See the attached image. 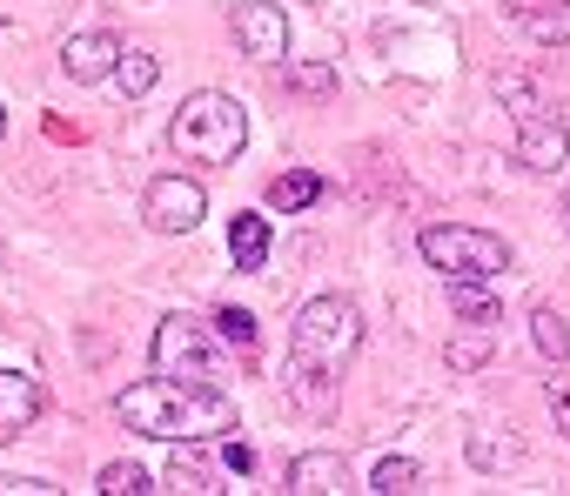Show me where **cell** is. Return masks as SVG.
I'll list each match as a JSON object with an SVG mask.
<instances>
[{
  "instance_id": "6da1fadb",
  "label": "cell",
  "mask_w": 570,
  "mask_h": 496,
  "mask_svg": "<svg viewBox=\"0 0 570 496\" xmlns=\"http://www.w3.org/2000/svg\"><path fill=\"white\" fill-rule=\"evenodd\" d=\"M356 349H363V316H356L350 296H316V302H303L296 336H289V389H296V403L323 416V409L336 403L343 369L356 363Z\"/></svg>"
},
{
  "instance_id": "7a4b0ae2",
  "label": "cell",
  "mask_w": 570,
  "mask_h": 496,
  "mask_svg": "<svg viewBox=\"0 0 570 496\" xmlns=\"http://www.w3.org/2000/svg\"><path fill=\"white\" fill-rule=\"evenodd\" d=\"M115 416L135 436H155V443H208V436L235 429V403L215 383H175V376L128 383L115 396Z\"/></svg>"
},
{
  "instance_id": "3957f363",
  "label": "cell",
  "mask_w": 570,
  "mask_h": 496,
  "mask_svg": "<svg viewBox=\"0 0 570 496\" xmlns=\"http://www.w3.org/2000/svg\"><path fill=\"white\" fill-rule=\"evenodd\" d=\"M242 141H248V115H242V101L235 95H222V88H202V95H188L181 108H175V121H168V148L181 155V161H235L242 155Z\"/></svg>"
},
{
  "instance_id": "277c9868",
  "label": "cell",
  "mask_w": 570,
  "mask_h": 496,
  "mask_svg": "<svg viewBox=\"0 0 570 496\" xmlns=\"http://www.w3.org/2000/svg\"><path fill=\"white\" fill-rule=\"evenodd\" d=\"M416 248L443 282H497L510 269V241L490 228H470V221H436V228H423Z\"/></svg>"
},
{
  "instance_id": "5b68a950",
  "label": "cell",
  "mask_w": 570,
  "mask_h": 496,
  "mask_svg": "<svg viewBox=\"0 0 570 496\" xmlns=\"http://www.w3.org/2000/svg\"><path fill=\"white\" fill-rule=\"evenodd\" d=\"M148 356H155V376H175V383H215V389H222V349H215V336H208L195 316H161Z\"/></svg>"
},
{
  "instance_id": "8992f818",
  "label": "cell",
  "mask_w": 570,
  "mask_h": 496,
  "mask_svg": "<svg viewBox=\"0 0 570 496\" xmlns=\"http://www.w3.org/2000/svg\"><path fill=\"white\" fill-rule=\"evenodd\" d=\"M202 215H208V195L188 175H155L141 195V221L155 235H188V228H202Z\"/></svg>"
},
{
  "instance_id": "52a82bcc",
  "label": "cell",
  "mask_w": 570,
  "mask_h": 496,
  "mask_svg": "<svg viewBox=\"0 0 570 496\" xmlns=\"http://www.w3.org/2000/svg\"><path fill=\"white\" fill-rule=\"evenodd\" d=\"M235 41L248 61H282L289 54V14L275 0H248V8H235Z\"/></svg>"
},
{
  "instance_id": "ba28073f",
  "label": "cell",
  "mask_w": 570,
  "mask_h": 496,
  "mask_svg": "<svg viewBox=\"0 0 570 496\" xmlns=\"http://www.w3.org/2000/svg\"><path fill=\"white\" fill-rule=\"evenodd\" d=\"M563 155H570V128H563L557 108H537V115L517 121V161H523V168L550 175V168H563Z\"/></svg>"
},
{
  "instance_id": "9c48e42d",
  "label": "cell",
  "mask_w": 570,
  "mask_h": 496,
  "mask_svg": "<svg viewBox=\"0 0 570 496\" xmlns=\"http://www.w3.org/2000/svg\"><path fill=\"white\" fill-rule=\"evenodd\" d=\"M115 61H121V34H108V28H88V34H75L68 48H61V68H68V81H108L115 75Z\"/></svg>"
},
{
  "instance_id": "30bf717a",
  "label": "cell",
  "mask_w": 570,
  "mask_h": 496,
  "mask_svg": "<svg viewBox=\"0 0 570 496\" xmlns=\"http://www.w3.org/2000/svg\"><path fill=\"white\" fill-rule=\"evenodd\" d=\"M41 383L28 376V369H0V443H14L21 429H35V416H41Z\"/></svg>"
},
{
  "instance_id": "8fae6325",
  "label": "cell",
  "mask_w": 570,
  "mask_h": 496,
  "mask_svg": "<svg viewBox=\"0 0 570 496\" xmlns=\"http://www.w3.org/2000/svg\"><path fill=\"white\" fill-rule=\"evenodd\" d=\"M343 483H350V463L330 456V449H309V456L289 463V489H296V496H330V489H343Z\"/></svg>"
},
{
  "instance_id": "7c38bea8",
  "label": "cell",
  "mask_w": 570,
  "mask_h": 496,
  "mask_svg": "<svg viewBox=\"0 0 570 496\" xmlns=\"http://www.w3.org/2000/svg\"><path fill=\"white\" fill-rule=\"evenodd\" d=\"M228 256H235V269H262L268 262V215H235L228 221Z\"/></svg>"
},
{
  "instance_id": "4fadbf2b",
  "label": "cell",
  "mask_w": 570,
  "mask_h": 496,
  "mask_svg": "<svg viewBox=\"0 0 570 496\" xmlns=\"http://www.w3.org/2000/svg\"><path fill=\"white\" fill-rule=\"evenodd\" d=\"M155 81H161L155 54H141V48H121V61H115V88H121L128 101H141V95H155Z\"/></svg>"
},
{
  "instance_id": "5bb4252c",
  "label": "cell",
  "mask_w": 570,
  "mask_h": 496,
  "mask_svg": "<svg viewBox=\"0 0 570 496\" xmlns=\"http://www.w3.org/2000/svg\"><path fill=\"white\" fill-rule=\"evenodd\" d=\"M517 21L530 28V41L563 48V41H570V0H557V8H517Z\"/></svg>"
},
{
  "instance_id": "9a60e30c",
  "label": "cell",
  "mask_w": 570,
  "mask_h": 496,
  "mask_svg": "<svg viewBox=\"0 0 570 496\" xmlns=\"http://www.w3.org/2000/svg\"><path fill=\"white\" fill-rule=\"evenodd\" d=\"M323 195V181L309 175V168H296V175H275L268 181V208H282V215H296V208H309Z\"/></svg>"
},
{
  "instance_id": "2e32d148",
  "label": "cell",
  "mask_w": 570,
  "mask_h": 496,
  "mask_svg": "<svg viewBox=\"0 0 570 496\" xmlns=\"http://www.w3.org/2000/svg\"><path fill=\"white\" fill-rule=\"evenodd\" d=\"M450 309H456V323H476V329L497 323V296H490V282H450Z\"/></svg>"
},
{
  "instance_id": "e0dca14e",
  "label": "cell",
  "mask_w": 570,
  "mask_h": 496,
  "mask_svg": "<svg viewBox=\"0 0 570 496\" xmlns=\"http://www.w3.org/2000/svg\"><path fill=\"white\" fill-rule=\"evenodd\" d=\"M497 101L510 108V121H523V115H537V108H550V101H543V88H537L530 75H497Z\"/></svg>"
},
{
  "instance_id": "ac0fdd59",
  "label": "cell",
  "mask_w": 570,
  "mask_h": 496,
  "mask_svg": "<svg viewBox=\"0 0 570 496\" xmlns=\"http://www.w3.org/2000/svg\"><path fill=\"white\" fill-rule=\"evenodd\" d=\"M530 336H537V349H543V363H563V356H570V323H563V316H557L550 302H543V309L530 316Z\"/></svg>"
},
{
  "instance_id": "d6986e66",
  "label": "cell",
  "mask_w": 570,
  "mask_h": 496,
  "mask_svg": "<svg viewBox=\"0 0 570 496\" xmlns=\"http://www.w3.org/2000/svg\"><path fill=\"white\" fill-rule=\"evenodd\" d=\"M95 489H101V496H148L155 483H148V469H141V463H108V469L95 476Z\"/></svg>"
},
{
  "instance_id": "ffe728a7",
  "label": "cell",
  "mask_w": 570,
  "mask_h": 496,
  "mask_svg": "<svg viewBox=\"0 0 570 496\" xmlns=\"http://www.w3.org/2000/svg\"><path fill=\"white\" fill-rule=\"evenodd\" d=\"M289 95H336V68L330 61H289Z\"/></svg>"
},
{
  "instance_id": "44dd1931",
  "label": "cell",
  "mask_w": 570,
  "mask_h": 496,
  "mask_svg": "<svg viewBox=\"0 0 570 496\" xmlns=\"http://www.w3.org/2000/svg\"><path fill=\"white\" fill-rule=\"evenodd\" d=\"M416 483H423V469H416L410 456H383V463H376V476H370V489H383V496L416 489Z\"/></svg>"
},
{
  "instance_id": "7402d4cb",
  "label": "cell",
  "mask_w": 570,
  "mask_h": 496,
  "mask_svg": "<svg viewBox=\"0 0 570 496\" xmlns=\"http://www.w3.org/2000/svg\"><path fill=\"white\" fill-rule=\"evenodd\" d=\"M168 489H188V496H208V489H222V483H215V476H208V469H202L195 456H181V449H175V463H168Z\"/></svg>"
},
{
  "instance_id": "603a6c76",
  "label": "cell",
  "mask_w": 570,
  "mask_h": 496,
  "mask_svg": "<svg viewBox=\"0 0 570 496\" xmlns=\"http://www.w3.org/2000/svg\"><path fill=\"white\" fill-rule=\"evenodd\" d=\"M215 329L228 349H255V316L248 309H215Z\"/></svg>"
},
{
  "instance_id": "cb8c5ba5",
  "label": "cell",
  "mask_w": 570,
  "mask_h": 496,
  "mask_svg": "<svg viewBox=\"0 0 570 496\" xmlns=\"http://www.w3.org/2000/svg\"><path fill=\"white\" fill-rule=\"evenodd\" d=\"M483 356H490V329H476V323H470V336H463V343H450V369H476Z\"/></svg>"
},
{
  "instance_id": "d4e9b609",
  "label": "cell",
  "mask_w": 570,
  "mask_h": 496,
  "mask_svg": "<svg viewBox=\"0 0 570 496\" xmlns=\"http://www.w3.org/2000/svg\"><path fill=\"white\" fill-rule=\"evenodd\" d=\"M517 456H523V449H517L510 436H503V443H490V436L470 443V463H476V469H497V463H517Z\"/></svg>"
},
{
  "instance_id": "484cf974",
  "label": "cell",
  "mask_w": 570,
  "mask_h": 496,
  "mask_svg": "<svg viewBox=\"0 0 570 496\" xmlns=\"http://www.w3.org/2000/svg\"><path fill=\"white\" fill-rule=\"evenodd\" d=\"M222 463H228L235 476H248V469H255V456H248V449H242L235 436H222Z\"/></svg>"
},
{
  "instance_id": "4316f807",
  "label": "cell",
  "mask_w": 570,
  "mask_h": 496,
  "mask_svg": "<svg viewBox=\"0 0 570 496\" xmlns=\"http://www.w3.org/2000/svg\"><path fill=\"white\" fill-rule=\"evenodd\" d=\"M550 416H557V429H563V436H570V396H563V389H557V383H550Z\"/></svg>"
},
{
  "instance_id": "83f0119b",
  "label": "cell",
  "mask_w": 570,
  "mask_h": 496,
  "mask_svg": "<svg viewBox=\"0 0 570 496\" xmlns=\"http://www.w3.org/2000/svg\"><path fill=\"white\" fill-rule=\"evenodd\" d=\"M0 135H8V108H0Z\"/></svg>"
}]
</instances>
